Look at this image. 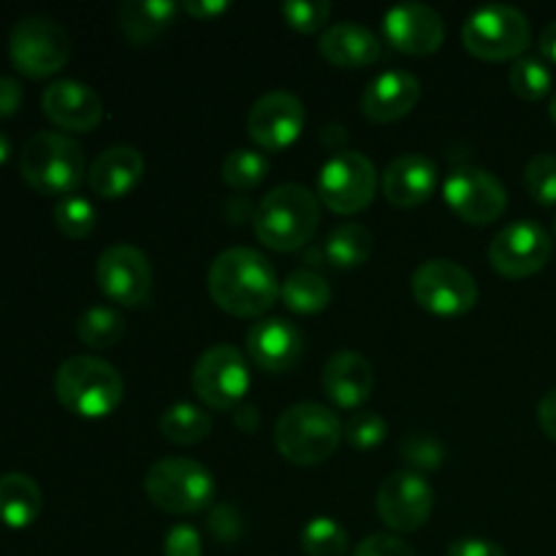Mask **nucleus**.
Here are the masks:
<instances>
[{
	"instance_id": "1",
	"label": "nucleus",
	"mask_w": 556,
	"mask_h": 556,
	"mask_svg": "<svg viewBox=\"0 0 556 556\" xmlns=\"http://www.w3.org/2000/svg\"><path fill=\"white\" fill-rule=\"evenodd\" d=\"M210 299L233 318H258L280 299V280L266 255L253 248H228L206 271Z\"/></svg>"
},
{
	"instance_id": "2",
	"label": "nucleus",
	"mask_w": 556,
	"mask_h": 556,
	"mask_svg": "<svg viewBox=\"0 0 556 556\" xmlns=\"http://www.w3.org/2000/svg\"><path fill=\"white\" fill-rule=\"evenodd\" d=\"M320 223V201L302 185H280L261 199L253 215L255 237L277 253L302 250Z\"/></svg>"
},
{
	"instance_id": "3",
	"label": "nucleus",
	"mask_w": 556,
	"mask_h": 556,
	"mask_svg": "<svg viewBox=\"0 0 556 556\" xmlns=\"http://www.w3.org/2000/svg\"><path fill=\"white\" fill-rule=\"evenodd\" d=\"M54 394L60 405L79 418H106L119 407L125 380L106 358L71 356L54 372Z\"/></svg>"
},
{
	"instance_id": "4",
	"label": "nucleus",
	"mask_w": 556,
	"mask_h": 556,
	"mask_svg": "<svg viewBox=\"0 0 556 556\" xmlns=\"http://www.w3.org/2000/svg\"><path fill=\"white\" fill-rule=\"evenodd\" d=\"M342 421L320 402H296L288 407L275 427V445L291 465L315 467L334 456L342 443Z\"/></svg>"
},
{
	"instance_id": "5",
	"label": "nucleus",
	"mask_w": 556,
	"mask_h": 556,
	"mask_svg": "<svg viewBox=\"0 0 556 556\" xmlns=\"http://www.w3.org/2000/svg\"><path fill=\"white\" fill-rule=\"evenodd\" d=\"M22 179L41 195H71L87 177L85 150L79 141L54 130L30 136L20 152Z\"/></svg>"
},
{
	"instance_id": "6",
	"label": "nucleus",
	"mask_w": 556,
	"mask_h": 556,
	"mask_svg": "<svg viewBox=\"0 0 556 556\" xmlns=\"http://www.w3.org/2000/svg\"><path fill=\"white\" fill-rule=\"evenodd\" d=\"M215 476L201 462L168 456L147 470L144 494L157 510L190 516L215 503Z\"/></svg>"
},
{
	"instance_id": "7",
	"label": "nucleus",
	"mask_w": 556,
	"mask_h": 556,
	"mask_svg": "<svg viewBox=\"0 0 556 556\" xmlns=\"http://www.w3.org/2000/svg\"><path fill=\"white\" fill-rule=\"evenodd\" d=\"M462 43L472 58L483 63L519 60L532 43V25L525 11L514 5H483L467 16L462 27Z\"/></svg>"
},
{
	"instance_id": "8",
	"label": "nucleus",
	"mask_w": 556,
	"mask_h": 556,
	"mask_svg": "<svg viewBox=\"0 0 556 556\" xmlns=\"http://www.w3.org/2000/svg\"><path fill=\"white\" fill-rule=\"evenodd\" d=\"M9 58L20 74L47 79L68 63L71 38L49 16H22L9 33Z\"/></svg>"
},
{
	"instance_id": "9",
	"label": "nucleus",
	"mask_w": 556,
	"mask_h": 556,
	"mask_svg": "<svg viewBox=\"0 0 556 556\" xmlns=\"http://www.w3.org/2000/svg\"><path fill=\"white\" fill-rule=\"evenodd\" d=\"M378 193V172L367 155L340 150L324 163L318 177V201L334 215H358L372 204Z\"/></svg>"
},
{
	"instance_id": "10",
	"label": "nucleus",
	"mask_w": 556,
	"mask_h": 556,
	"mask_svg": "<svg viewBox=\"0 0 556 556\" xmlns=\"http://www.w3.org/2000/svg\"><path fill=\"white\" fill-rule=\"evenodd\" d=\"M410 291L418 307L440 318H459L478 304L476 277L448 258L424 261L413 271Z\"/></svg>"
},
{
	"instance_id": "11",
	"label": "nucleus",
	"mask_w": 556,
	"mask_h": 556,
	"mask_svg": "<svg viewBox=\"0 0 556 556\" xmlns=\"http://www.w3.org/2000/svg\"><path fill=\"white\" fill-rule=\"evenodd\" d=\"M190 383L210 410H237L250 391L248 358L226 342L206 348L193 364Z\"/></svg>"
},
{
	"instance_id": "12",
	"label": "nucleus",
	"mask_w": 556,
	"mask_h": 556,
	"mask_svg": "<svg viewBox=\"0 0 556 556\" xmlns=\"http://www.w3.org/2000/svg\"><path fill=\"white\" fill-rule=\"evenodd\" d=\"M554 255V239L541 223L516 220L508 223L489 244V264L500 277L527 280L546 269Z\"/></svg>"
},
{
	"instance_id": "13",
	"label": "nucleus",
	"mask_w": 556,
	"mask_h": 556,
	"mask_svg": "<svg viewBox=\"0 0 556 556\" xmlns=\"http://www.w3.org/2000/svg\"><path fill=\"white\" fill-rule=\"evenodd\" d=\"M443 199L456 217L472 226H489L508 210V190L492 172L462 166L443 185Z\"/></svg>"
},
{
	"instance_id": "14",
	"label": "nucleus",
	"mask_w": 556,
	"mask_h": 556,
	"mask_svg": "<svg viewBox=\"0 0 556 556\" xmlns=\"http://www.w3.org/2000/svg\"><path fill=\"white\" fill-rule=\"evenodd\" d=\"M380 521L394 532H416L429 521L434 508V489L421 472H391L375 497Z\"/></svg>"
},
{
	"instance_id": "15",
	"label": "nucleus",
	"mask_w": 556,
	"mask_h": 556,
	"mask_svg": "<svg viewBox=\"0 0 556 556\" xmlns=\"http://www.w3.org/2000/svg\"><path fill=\"white\" fill-rule=\"evenodd\" d=\"M96 280L119 307H141L152 293V264L134 244H112L98 258Z\"/></svg>"
},
{
	"instance_id": "16",
	"label": "nucleus",
	"mask_w": 556,
	"mask_h": 556,
	"mask_svg": "<svg viewBox=\"0 0 556 556\" xmlns=\"http://www.w3.org/2000/svg\"><path fill=\"white\" fill-rule=\"evenodd\" d=\"M304 103L288 90H271L253 103L248 114V134L261 150L282 152L302 136Z\"/></svg>"
},
{
	"instance_id": "17",
	"label": "nucleus",
	"mask_w": 556,
	"mask_h": 556,
	"mask_svg": "<svg viewBox=\"0 0 556 556\" xmlns=\"http://www.w3.org/2000/svg\"><path fill=\"white\" fill-rule=\"evenodd\" d=\"M383 36L396 52L427 58L445 41V22L432 5L400 3L383 14Z\"/></svg>"
},
{
	"instance_id": "18",
	"label": "nucleus",
	"mask_w": 556,
	"mask_h": 556,
	"mask_svg": "<svg viewBox=\"0 0 556 556\" xmlns=\"http://www.w3.org/2000/svg\"><path fill=\"white\" fill-rule=\"evenodd\" d=\"M41 109L60 130L90 134L101 125L103 103L92 87L76 79H58L43 90Z\"/></svg>"
},
{
	"instance_id": "19",
	"label": "nucleus",
	"mask_w": 556,
	"mask_h": 556,
	"mask_svg": "<svg viewBox=\"0 0 556 556\" xmlns=\"http://www.w3.org/2000/svg\"><path fill=\"white\" fill-rule=\"evenodd\" d=\"M302 353L304 340L291 320L266 318L248 331V356L264 372H288L296 367Z\"/></svg>"
},
{
	"instance_id": "20",
	"label": "nucleus",
	"mask_w": 556,
	"mask_h": 556,
	"mask_svg": "<svg viewBox=\"0 0 556 556\" xmlns=\"http://www.w3.org/2000/svg\"><path fill=\"white\" fill-rule=\"evenodd\" d=\"M434 185H438V166L432 163V157L418 155V152H405V155L394 157L380 177V190L396 210L421 206L434 193Z\"/></svg>"
},
{
	"instance_id": "21",
	"label": "nucleus",
	"mask_w": 556,
	"mask_h": 556,
	"mask_svg": "<svg viewBox=\"0 0 556 556\" xmlns=\"http://www.w3.org/2000/svg\"><path fill=\"white\" fill-rule=\"evenodd\" d=\"M324 391L340 410H362L372 396V364L356 351H337L324 367Z\"/></svg>"
},
{
	"instance_id": "22",
	"label": "nucleus",
	"mask_w": 556,
	"mask_h": 556,
	"mask_svg": "<svg viewBox=\"0 0 556 556\" xmlns=\"http://www.w3.org/2000/svg\"><path fill=\"white\" fill-rule=\"evenodd\" d=\"M421 81L410 71H386L362 96V112L372 123H396L416 109Z\"/></svg>"
},
{
	"instance_id": "23",
	"label": "nucleus",
	"mask_w": 556,
	"mask_h": 556,
	"mask_svg": "<svg viewBox=\"0 0 556 556\" xmlns=\"http://www.w3.org/2000/svg\"><path fill=\"white\" fill-rule=\"evenodd\" d=\"M144 177V155L136 147L117 144L103 150L87 172L90 190L101 199H123Z\"/></svg>"
},
{
	"instance_id": "24",
	"label": "nucleus",
	"mask_w": 556,
	"mask_h": 556,
	"mask_svg": "<svg viewBox=\"0 0 556 556\" xmlns=\"http://www.w3.org/2000/svg\"><path fill=\"white\" fill-rule=\"evenodd\" d=\"M320 54L337 68H369L383 58V41L358 22H337L320 36Z\"/></svg>"
},
{
	"instance_id": "25",
	"label": "nucleus",
	"mask_w": 556,
	"mask_h": 556,
	"mask_svg": "<svg viewBox=\"0 0 556 556\" xmlns=\"http://www.w3.org/2000/svg\"><path fill=\"white\" fill-rule=\"evenodd\" d=\"M177 16V3L172 0H125L117 11L123 36L134 47H147L161 38Z\"/></svg>"
},
{
	"instance_id": "26",
	"label": "nucleus",
	"mask_w": 556,
	"mask_h": 556,
	"mask_svg": "<svg viewBox=\"0 0 556 556\" xmlns=\"http://www.w3.org/2000/svg\"><path fill=\"white\" fill-rule=\"evenodd\" d=\"M43 508L41 486L25 472L0 476V525L9 530H25L38 519Z\"/></svg>"
},
{
	"instance_id": "27",
	"label": "nucleus",
	"mask_w": 556,
	"mask_h": 556,
	"mask_svg": "<svg viewBox=\"0 0 556 556\" xmlns=\"http://www.w3.org/2000/svg\"><path fill=\"white\" fill-rule=\"evenodd\" d=\"M375 239L372 231L362 223H342L334 231L329 233L324 250L326 261L337 269H356V266L367 264L369 255H372Z\"/></svg>"
},
{
	"instance_id": "28",
	"label": "nucleus",
	"mask_w": 556,
	"mask_h": 556,
	"mask_svg": "<svg viewBox=\"0 0 556 556\" xmlns=\"http://www.w3.org/2000/svg\"><path fill=\"white\" fill-rule=\"evenodd\" d=\"M280 299L291 313L296 315H318L329 307L331 288L318 271L299 269L286 277L280 286Z\"/></svg>"
},
{
	"instance_id": "29",
	"label": "nucleus",
	"mask_w": 556,
	"mask_h": 556,
	"mask_svg": "<svg viewBox=\"0 0 556 556\" xmlns=\"http://www.w3.org/2000/svg\"><path fill=\"white\" fill-rule=\"evenodd\" d=\"M210 432L212 416L190 402H177L161 416V434L174 445H199Z\"/></svg>"
},
{
	"instance_id": "30",
	"label": "nucleus",
	"mask_w": 556,
	"mask_h": 556,
	"mask_svg": "<svg viewBox=\"0 0 556 556\" xmlns=\"http://www.w3.org/2000/svg\"><path fill=\"white\" fill-rule=\"evenodd\" d=\"M76 337L92 351H106L125 337V318L106 304L87 307L76 320Z\"/></svg>"
},
{
	"instance_id": "31",
	"label": "nucleus",
	"mask_w": 556,
	"mask_h": 556,
	"mask_svg": "<svg viewBox=\"0 0 556 556\" xmlns=\"http://www.w3.org/2000/svg\"><path fill=\"white\" fill-rule=\"evenodd\" d=\"M299 546L307 556H345L348 546V530L340 521L329 519V516H318L309 519L299 532Z\"/></svg>"
},
{
	"instance_id": "32",
	"label": "nucleus",
	"mask_w": 556,
	"mask_h": 556,
	"mask_svg": "<svg viewBox=\"0 0 556 556\" xmlns=\"http://www.w3.org/2000/svg\"><path fill=\"white\" fill-rule=\"evenodd\" d=\"M220 174L223 182L231 190H253L258 188L266 179V174H269V161H266L264 152L242 147V150L228 152L226 161H223L220 166Z\"/></svg>"
},
{
	"instance_id": "33",
	"label": "nucleus",
	"mask_w": 556,
	"mask_h": 556,
	"mask_svg": "<svg viewBox=\"0 0 556 556\" xmlns=\"http://www.w3.org/2000/svg\"><path fill=\"white\" fill-rule=\"evenodd\" d=\"M510 90L525 101H541L552 92L554 74L541 58H519L510 65Z\"/></svg>"
},
{
	"instance_id": "34",
	"label": "nucleus",
	"mask_w": 556,
	"mask_h": 556,
	"mask_svg": "<svg viewBox=\"0 0 556 556\" xmlns=\"http://www.w3.org/2000/svg\"><path fill=\"white\" fill-rule=\"evenodd\" d=\"M96 206H92V201L85 199V195L71 193L54 204V226H58L68 239L90 237L92 228H96Z\"/></svg>"
},
{
	"instance_id": "35",
	"label": "nucleus",
	"mask_w": 556,
	"mask_h": 556,
	"mask_svg": "<svg viewBox=\"0 0 556 556\" xmlns=\"http://www.w3.org/2000/svg\"><path fill=\"white\" fill-rule=\"evenodd\" d=\"M400 456L405 459L407 470H416V472L438 470V467L445 462V445L440 443L434 434L413 432L407 434V438H402Z\"/></svg>"
},
{
	"instance_id": "36",
	"label": "nucleus",
	"mask_w": 556,
	"mask_h": 556,
	"mask_svg": "<svg viewBox=\"0 0 556 556\" xmlns=\"http://www.w3.org/2000/svg\"><path fill=\"white\" fill-rule=\"evenodd\" d=\"M389 434V424L380 413L375 410H356L348 418L345 429H342V438L348 440V445L356 451H372Z\"/></svg>"
},
{
	"instance_id": "37",
	"label": "nucleus",
	"mask_w": 556,
	"mask_h": 556,
	"mask_svg": "<svg viewBox=\"0 0 556 556\" xmlns=\"http://www.w3.org/2000/svg\"><path fill=\"white\" fill-rule=\"evenodd\" d=\"M280 14L291 30L309 36L329 25L331 3L329 0H286L280 5Z\"/></svg>"
},
{
	"instance_id": "38",
	"label": "nucleus",
	"mask_w": 556,
	"mask_h": 556,
	"mask_svg": "<svg viewBox=\"0 0 556 556\" xmlns=\"http://www.w3.org/2000/svg\"><path fill=\"white\" fill-rule=\"evenodd\" d=\"M525 190L543 206L556 204V155L541 152L525 168Z\"/></svg>"
},
{
	"instance_id": "39",
	"label": "nucleus",
	"mask_w": 556,
	"mask_h": 556,
	"mask_svg": "<svg viewBox=\"0 0 556 556\" xmlns=\"http://www.w3.org/2000/svg\"><path fill=\"white\" fill-rule=\"evenodd\" d=\"M210 530L217 541L231 546V543H237L242 538V516L231 505L217 503L210 514Z\"/></svg>"
},
{
	"instance_id": "40",
	"label": "nucleus",
	"mask_w": 556,
	"mask_h": 556,
	"mask_svg": "<svg viewBox=\"0 0 556 556\" xmlns=\"http://www.w3.org/2000/svg\"><path fill=\"white\" fill-rule=\"evenodd\" d=\"M351 556H416V552L402 538L389 535V532H375V535L364 538Z\"/></svg>"
},
{
	"instance_id": "41",
	"label": "nucleus",
	"mask_w": 556,
	"mask_h": 556,
	"mask_svg": "<svg viewBox=\"0 0 556 556\" xmlns=\"http://www.w3.org/2000/svg\"><path fill=\"white\" fill-rule=\"evenodd\" d=\"M163 556H201V535L195 527L177 525L166 532Z\"/></svg>"
},
{
	"instance_id": "42",
	"label": "nucleus",
	"mask_w": 556,
	"mask_h": 556,
	"mask_svg": "<svg viewBox=\"0 0 556 556\" xmlns=\"http://www.w3.org/2000/svg\"><path fill=\"white\" fill-rule=\"evenodd\" d=\"M445 556H508L505 548L494 541H483V538H459L448 546Z\"/></svg>"
},
{
	"instance_id": "43",
	"label": "nucleus",
	"mask_w": 556,
	"mask_h": 556,
	"mask_svg": "<svg viewBox=\"0 0 556 556\" xmlns=\"http://www.w3.org/2000/svg\"><path fill=\"white\" fill-rule=\"evenodd\" d=\"M22 106V87L11 76H0V119L14 117Z\"/></svg>"
},
{
	"instance_id": "44",
	"label": "nucleus",
	"mask_w": 556,
	"mask_h": 556,
	"mask_svg": "<svg viewBox=\"0 0 556 556\" xmlns=\"http://www.w3.org/2000/svg\"><path fill=\"white\" fill-rule=\"evenodd\" d=\"M182 11L199 22H210V20H215V16L226 14L228 3L226 0H185Z\"/></svg>"
},
{
	"instance_id": "45",
	"label": "nucleus",
	"mask_w": 556,
	"mask_h": 556,
	"mask_svg": "<svg viewBox=\"0 0 556 556\" xmlns=\"http://www.w3.org/2000/svg\"><path fill=\"white\" fill-rule=\"evenodd\" d=\"M538 424H541L543 434L556 443V389L543 394V400L538 402Z\"/></svg>"
},
{
	"instance_id": "46",
	"label": "nucleus",
	"mask_w": 556,
	"mask_h": 556,
	"mask_svg": "<svg viewBox=\"0 0 556 556\" xmlns=\"http://www.w3.org/2000/svg\"><path fill=\"white\" fill-rule=\"evenodd\" d=\"M233 424H237L242 432H255V429H258V424H261L258 410H255V407H250V405H239L237 413H233Z\"/></svg>"
},
{
	"instance_id": "47",
	"label": "nucleus",
	"mask_w": 556,
	"mask_h": 556,
	"mask_svg": "<svg viewBox=\"0 0 556 556\" xmlns=\"http://www.w3.org/2000/svg\"><path fill=\"white\" fill-rule=\"evenodd\" d=\"M541 52H543V58L552 60V63L556 65V20L548 22V25L543 27V33H541Z\"/></svg>"
},
{
	"instance_id": "48",
	"label": "nucleus",
	"mask_w": 556,
	"mask_h": 556,
	"mask_svg": "<svg viewBox=\"0 0 556 556\" xmlns=\"http://www.w3.org/2000/svg\"><path fill=\"white\" fill-rule=\"evenodd\" d=\"M345 139H348V134L340 128V125H329V128L324 130V141H326V144H329V147H334V150H337V147H340Z\"/></svg>"
},
{
	"instance_id": "49",
	"label": "nucleus",
	"mask_w": 556,
	"mask_h": 556,
	"mask_svg": "<svg viewBox=\"0 0 556 556\" xmlns=\"http://www.w3.org/2000/svg\"><path fill=\"white\" fill-rule=\"evenodd\" d=\"M9 155H11V139L0 130V163L9 161Z\"/></svg>"
},
{
	"instance_id": "50",
	"label": "nucleus",
	"mask_w": 556,
	"mask_h": 556,
	"mask_svg": "<svg viewBox=\"0 0 556 556\" xmlns=\"http://www.w3.org/2000/svg\"><path fill=\"white\" fill-rule=\"evenodd\" d=\"M548 117H552V123L556 125V92L552 96V106H548Z\"/></svg>"
},
{
	"instance_id": "51",
	"label": "nucleus",
	"mask_w": 556,
	"mask_h": 556,
	"mask_svg": "<svg viewBox=\"0 0 556 556\" xmlns=\"http://www.w3.org/2000/svg\"><path fill=\"white\" fill-rule=\"evenodd\" d=\"M554 237H556V217H554Z\"/></svg>"
}]
</instances>
